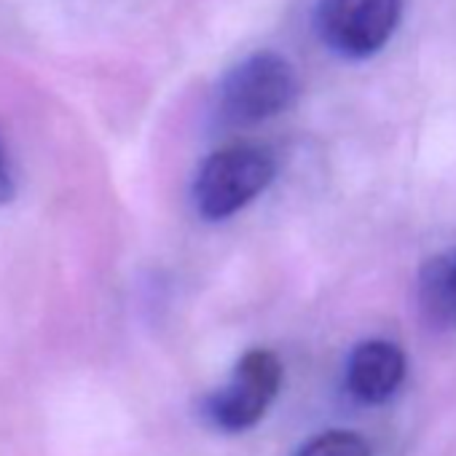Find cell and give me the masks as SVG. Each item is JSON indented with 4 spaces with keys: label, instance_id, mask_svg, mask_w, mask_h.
Segmentation results:
<instances>
[{
    "label": "cell",
    "instance_id": "obj_4",
    "mask_svg": "<svg viewBox=\"0 0 456 456\" xmlns=\"http://www.w3.org/2000/svg\"><path fill=\"white\" fill-rule=\"evenodd\" d=\"M400 12L403 0H320L314 22L330 52L346 60H365L387 46Z\"/></svg>",
    "mask_w": 456,
    "mask_h": 456
},
{
    "label": "cell",
    "instance_id": "obj_6",
    "mask_svg": "<svg viewBox=\"0 0 456 456\" xmlns=\"http://www.w3.org/2000/svg\"><path fill=\"white\" fill-rule=\"evenodd\" d=\"M419 298L432 325L456 328V250L424 266Z\"/></svg>",
    "mask_w": 456,
    "mask_h": 456
},
{
    "label": "cell",
    "instance_id": "obj_2",
    "mask_svg": "<svg viewBox=\"0 0 456 456\" xmlns=\"http://www.w3.org/2000/svg\"><path fill=\"white\" fill-rule=\"evenodd\" d=\"M277 164L256 145L223 148L204 159L193 180V204L207 220H225L245 209L274 180Z\"/></svg>",
    "mask_w": 456,
    "mask_h": 456
},
{
    "label": "cell",
    "instance_id": "obj_3",
    "mask_svg": "<svg viewBox=\"0 0 456 456\" xmlns=\"http://www.w3.org/2000/svg\"><path fill=\"white\" fill-rule=\"evenodd\" d=\"M282 387V362L269 349H250L217 392L204 403L209 421L225 432L256 427Z\"/></svg>",
    "mask_w": 456,
    "mask_h": 456
},
{
    "label": "cell",
    "instance_id": "obj_7",
    "mask_svg": "<svg viewBox=\"0 0 456 456\" xmlns=\"http://www.w3.org/2000/svg\"><path fill=\"white\" fill-rule=\"evenodd\" d=\"M296 456H370V448L354 432L330 429L312 437Z\"/></svg>",
    "mask_w": 456,
    "mask_h": 456
},
{
    "label": "cell",
    "instance_id": "obj_5",
    "mask_svg": "<svg viewBox=\"0 0 456 456\" xmlns=\"http://www.w3.org/2000/svg\"><path fill=\"white\" fill-rule=\"evenodd\" d=\"M405 379V354L400 346L370 338L352 349L346 362V389L365 405L387 403Z\"/></svg>",
    "mask_w": 456,
    "mask_h": 456
},
{
    "label": "cell",
    "instance_id": "obj_8",
    "mask_svg": "<svg viewBox=\"0 0 456 456\" xmlns=\"http://www.w3.org/2000/svg\"><path fill=\"white\" fill-rule=\"evenodd\" d=\"M17 193V172H14V159H12V148L0 132V204L12 201Z\"/></svg>",
    "mask_w": 456,
    "mask_h": 456
},
{
    "label": "cell",
    "instance_id": "obj_1",
    "mask_svg": "<svg viewBox=\"0 0 456 456\" xmlns=\"http://www.w3.org/2000/svg\"><path fill=\"white\" fill-rule=\"evenodd\" d=\"M298 94V70L277 52H256L223 76L217 113L228 124H261L293 108Z\"/></svg>",
    "mask_w": 456,
    "mask_h": 456
}]
</instances>
